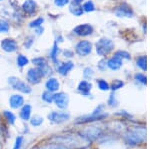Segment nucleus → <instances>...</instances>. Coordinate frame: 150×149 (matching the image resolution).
Segmentation results:
<instances>
[{
	"label": "nucleus",
	"instance_id": "22",
	"mask_svg": "<svg viewBox=\"0 0 150 149\" xmlns=\"http://www.w3.org/2000/svg\"><path fill=\"white\" fill-rule=\"evenodd\" d=\"M70 11H71L72 14H74V15H76V16H79L83 13V9H82V7L78 6L75 3L72 4V5H70Z\"/></svg>",
	"mask_w": 150,
	"mask_h": 149
},
{
	"label": "nucleus",
	"instance_id": "28",
	"mask_svg": "<svg viewBox=\"0 0 150 149\" xmlns=\"http://www.w3.org/2000/svg\"><path fill=\"white\" fill-rule=\"evenodd\" d=\"M17 64L19 67H23L25 65H27L28 64V59L26 58L25 56H23V55H19L17 57Z\"/></svg>",
	"mask_w": 150,
	"mask_h": 149
},
{
	"label": "nucleus",
	"instance_id": "19",
	"mask_svg": "<svg viewBox=\"0 0 150 149\" xmlns=\"http://www.w3.org/2000/svg\"><path fill=\"white\" fill-rule=\"evenodd\" d=\"M73 67H74V64L72 63V62H66V63L61 64V65L58 67L57 71L59 72V74H61V75H66Z\"/></svg>",
	"mask_w": 150,
	"mask_h": 149
},
{
	"label": "nucleus",
	"instance_id": "25",
	"mask_svg": "<svg viewBox=\"0 0 150 149\" xmlns=\"http://www.w3.org/2000/svg\"><path fill=\"white\" fill-rule=\"evenodd\" d=\"M53 97H54V94L52 92H50V91H45L42 94V99L47 103H52Z\"/></svg>",
	"mask_w": 150,
	"mask_h": 149
},
{
	"label": "nucleus",
	"instance_id": "32",
	"mask_svg": "<svg viewBox=\"0 0 150 149\" xmlns=\"http://www.w3.org/2000/svg\"><path fill=\"white\" fill-rule=\"evenodd\" d=\"M9 30L8 22L4 20H0V32H7Z\"/></svg>",
	"mask_w": 150,
	"mask_h": 149
},
{
	"label": "nucleus",
	"instance_id": "24",
	"mask_svg": "<svg viewBox=\"0 0 150 149\" xmlns=\"http://www.w3.org/2000/svg\"><path fill=\"white\" fill-rule=\"evenodd\" d=\"M58 51H59V49H58V47H57V44L55 43V44L53 45L52 50L50 51V57H51V59L53 60V62H54V63H56V64L58 63V61H57Z\"/></svg>",
	"mask_w": 150,
	"mask_h": 149
},
{
	"label": "nucleus",
	"instance_id": "36",
	"mask_svg": "<svg viewBox=\"0 0 150 149\" xmlns=\"http://www.w3.org/2000/svg\"><path fill=\"white\" fill-rule=\"evenodd\" d=\"M115 55L119 56L120 58H122V59H129L130 58L129 53H127V52H125V51H118V52H116Z\"/></svg>",
	"mask_w": 150,
	"mask_h": 149
},
{
	"label": "nucleus",
	"instance_id": "7",
	"mask_svg": "<svg viewBox=\"0 0 150 149\" xmlns=\"http://www.w3.org/2000/svg\"><path fill=\"white\" fill-rule=\"evenodd\" d=\"M42 74L38 68H31L27 72V80L31 84H38L41 81Z\"/></svg>",
	"mask_w": 150,
	"mask_h": 149
},
{
	"label": "nucleus",
	"instance_id": "23",
	"mask_svg": "<svg viewBox=\"0 0 150 149\" xmlns=\"http://www.w3.org/2000/svg\"><path fill=\"white\" fill-rule=\"evenodd\" d=\"M30 123L32 126L34 127H38L40 126L41 124L43 123V118L40 116H38V115H35V116H33L32 118L30 119Z\"/></svg>",
	"mask_w": 150,
	"mask_h": 149
},
{
	"label": "nucleus",
	"instance_id": "18",
	"mask_svg": "<svg viewBox=\"0 0 150 149\" xmlns=\"http://www.w3.org/2000/svg\"><path fill=\"white\" fill-rule=\"evenodd\" d=\"M45 86H46V88H47L48 91H50V92H55V91H57L58 89H59L60 84L57 81V79L49 78L47 80L46 84H45Z\"/></svg>",
	"mask_w": 150,
	"mask_h": 149
},
{
	"label": "nucleus",
	"instance_id": "12",
	"mask_svg": "<svg viewBox=\"0 0 150 149\" xmlns=\"http://www.w3.org/2000/svg\"><path fill=\"white\" fill-rule=\"evenodd\" d=\"M1 47L6 52H14L17 49V44L13 39H4L1 41Z\"/></svg>",
	"mask_w": 150,
	"mask_h": 149
},
{
	"label": "nucleus",
	"instance_id": "30",
	"mask_svg": "<svg viewBox=\"0 0 150 149\" xmlns=\"http://www.w3.org/2000/svg\"><path fill=\"white\" fill-rule=\"evenodd\" d=\"M32 62L35 64V65H37V67L39 68V67H42V66H44V65H46L47 64V62H46V60L45 59H43V58H35V59H33L32 60Z\"/></svg>",
	"mask_w": 150,
	"mask_h": 149
},
{
	"label": "nucleus",
	"instance_id": "27",
	"mask_svg": "<svg viewBox=\"0 0 150 149\" xmlns=\"http://www.w3.org/2000/svg\"><path fill=\"white\" fill-rule=\"evenodd\" d=\"M97 84H98V87L102 91H107L110 88L109 85H108V83L106 82L105 80H103V79H99V80H97Z\"/></svg>",
	"mask_w": 150,
	"mask_h": 149
},
{
	"label": "nucleus",
	"instance_id": "1",
	"mask_svg": "<svg viewBox=\"0 0 150 149\" xmlns=\"http://www.w3.org/2000/svg\"><path fill=\"white\" fill-rule=\"evenodd\" d=\"M146 138V130L144 128H136L129 130L124 135V141L127 145L136 146L140 145Z\"/></svg>",
	"mask_w": 150,
	"mask_h": 149
},
{
	"label": "nucleus",
	"instance_id": "35",
	"mask_svg": "<svg viewBox=\"0 0 150 149\" xmlns=\"http://www.w3.org/2000/svg\"><path fill=\"white\" fill-rule=\"evenodd\" d=\"M22 142H23V137L22 136H18L15 140V144H14L13 149H20L21 145H22Z\"/></svg>",
	"mask_w": 150,
	"mask_h": 149
},
{
	"label": "nucleus",
	"instance_id": "21",
	"mask_svg": "<svg viewBox=\"0 0 150 149\" xmlns=\"http://www.w3.org/2000/svg\"><path fill=\"white\" fill-rule=\"evenodd\" d=\"M3 114H4V117H5L6 120H7V122H8L10 125H13V124L15 123L16 117H15V115L12 113V112L8 111V110H4Z\"/></svg>",
	"mask_w": 150,
	"mask_h": 149
},
{
	"label": "nucleus",
	"instance_id": "38",
	"mask_svg": "<svg viewBox=\"0 0 150 149\" xmlns=\"http://www.w3.org/2000/svg\"><path fill=\"white\" fill-rule=\"evenodd\" d=\"M135 79H136L137 81H139V82H141L142 84H146V77L143 75V74H136L135 75Z\"/></svg>",
	"mask_w": 150,
	"mask_h": 149
},
{
	"label": "nucleus",
	"instance_id": "9",
	"mask_svg": "<svg viewBox=\"0 0 150 149\" xmlns=\"http://www.w3.org/2000/svg\"><path fill=\"white\" fill-rule=\"evenodd\" d=\"M107 114H98V115H88V116H83L80 117V118L77 119L76 123H89V122H93V121H100V120H103L104 118H106Z\"/></svg>",
	"mask_w": 150,
	"mask_h": 149
},
{
	"label": "nucleus",
	"instance_id": "31",
	"mask_svg": "<svg viewBox=\"0 0 150 149\" xmlns=\"http://www.w3.org/2000/svg\"><path fill=\"white\" fill-rule=\"evenodd\" d=\"M123 85H124L123 81H121V80H115L114 82L112 83V85H111V89H112L113 91H114V90H118L119 88H121Z\"/></svg>",
	"mask_w": 150,
	"mask_h": 149
},
{
	"label": "nucleus",
	"instance_id": "15",
	"mask_svg": "<svg viewBox=\"0 0 150 149\" xmlns=\"http://www.w3.org/2000/svg\"><path fill=\"white\" fill-rule=\"evenodd\" d=\"M91 88H92V85H91L88 81L83 80V81H81V82L79 83L78 88H77V89H78V91L81 93V94H83L85 96H88L89 92H90V90H91Z\"/></svg>",
	"mask_w": 150,
	"mask_h": 149
},
{
	"label": "nucleus",
	"instance_id": "26",
	"mask_svg": "<svg viewBox=\"0 0 150 149\" xmlns=\"http://www.w3.org/2000/svg\"><path fill=\"white\" fill-rule=\"evenodd\" d=\"M136 64L139 68H141L142 70H146V56H141L137 59Z\"/></svg>",
	"mask_w": 150,
	"mask_h": 149
},
{
	"label": "nucleus",
	"instance_id": "3",
	"mask_svg": "<svg viewBox=\"0 0 150 149\" xmlns=\"http://www.w3.org/2000/svg\"><path fill=\"white\" fill-rule=\"evenodd\" d=\"M8 82L15 90H18L22 93H30L31 92L30 86L27 85V84L25 82H23V81H21L19 78L10 77L8 79Z\"/></svg>",
	"mask_w": 150,
	"mask_h": 149
},
{
	"label": "nucleus",
	"instance_id": "10",
	"mask_svg": "<svg viewBox=\"0 0 150 149\" xmlns=\"http://www.w3.org/2000/svg\"><path fill=\"white\" fill-rule=\"evenodd\" d=\"M115 13L119 17H132L133 12L127 4H121L115 9Z\"/></svg>",
	"mask_w": 150,
	"mask_h": 149
},
{
	"label": "nucleus",
	"instance_id": "8",
	"mask_svg": "<svg viewBox=\"0 0 150 149\" xmlns=\"http://www.w3.org/2000/svg\"><path fill=\"white\" fill-rule=\"evenodd\" d=\"M92 45L88 41H80L76 45V52L80 56H86L91 52Z\"/></svg>",
	"mask_w": 150,
	"mask_h": 149
},
{
	"label": "nucleus",
	"instance_id": "13",
	"mask_svg": "<svg viewBox=\"0 0 150 149\" xmlns=\"http://www.w3.org/2000/svg\"><path fill=\"white\" fill-rule=\"evenodd\" d=\"M9 104L12 108L14 109H17V108L23 106L24 104V98L19 94H14L12 95L9 99Z\"/></svg>",
	"mask_w": 150,
	"mask_h": 149
},
{
	"label": "nucleus",
	"instance_id": "37",
	"mask_svg": "<svg viewBox=\"0 0 150 149\" xmlns=\"http://www.w3.org/2000/svg\"><path fill=\"white\" fill-rule=\"evenodd\" d=\"M84 77L87 79H90L93 76V70L90 68H85L84 69Z\"/></svg>",
	"mask_w": 150,
	"mask_h": 149
},
{
	"label": "nucleus",
	"instance_id": "16",
	"mask_svg": "<svg viewBox=\"0 0 150 149\" xmlns=\"http://www.w3.org/2000/svg\"><path fill=\"white\" fill-rule=\"evenodd\" d=\"M31 112H32V108H31L30 105L29 104L23 105V107L20 110V113H19L20 118L24 120V121H27L31 117Z\"/></svg>",
	"mask_w": 150,
	"mask_h": 149
},
{
	"label": "nucleus",
	"instance_id": "14",
	"mask_svg": "<svg viewBox=\"0 0 150 149\" xmlns=\"http://www.w3.org/2000/svg\"><path fill=\"white\" fill-rule=\"evenodd\" d=\"M121 65H122V58H120L117 55H114L107 62V66L109 67L111 70H117V69H119L121 67Z\"/></svg>",
	"mask_w": 150,
	"mask_h": 149
},
{
	"label": "nucleus",
	"instance_id": "4",
	"mask_svg": "<svg viewBox=\"0 0 150 149\" xmlns=\"http://www.w3.org/2000/svg\"><path fill=\"white\" fill-rule=\"evenodd\" d=\"M70 118V115L66 112H57V111H52L50 114H48V119L50 122L55 124H60L63 122L67 121Z\"/></svg>",
	"mask_w": 150,
	"mask_h": 149
},
{
	"label": "nucleus",
	"instance_id": "33",
	"mask_svg": "<svg viewBox=\"0 0 150 149\" xmlns=\"http://www.w3.org/2000/svg\"><path fill=\"white\" fill-rule=\"evenodd\" d=\"M108 104H109L111 107L117 106V105H118V101H117V99H116L115 95H113V94L110 95L109 99H108Z\"/></svg>",
	"mask_w": 150,
	"mask_h": 149
},
{
	"label": "nucleus",
	"instance_id": "20",
	"mask_svg": "<svg viewBox=\"0 0 150 149\" xmlns=\"http://www.w3.org/2000/svg\"><path fill=\"white\" fill-rule=\"evenodd\" d=\"M34 149H70V148L59 143H51V144H45V145L37 146Z\"/></svg>",
	"mask_w": 150,
	"mask_h": 149
},
{
	"label": "nucleus",
	"instance_id": "34",
	"mask_svg": "<svg viewBox=\"0 0 150 149\" xmlns=\"http://www.w3.org/2000/svg\"><path fill=\"white\" fill-rule=\"evenodd\" d=\"M43 21H44L43 18H37L36 20L32 21V22L29 24V26H30V27H39L41 24L43 23Z\"/></svg>",
	"mask_w": 150,
	"mask_h": 149
},
{
	"label": "nucleus",
	"instance_id": "6",
	"mask_svg": "<svg viewBox=\"0 0 150 149\" xmlns=\"http://www.w3.org/2000/svg\"><path fill=\"white\" fill-rule=\"evenodd\" d=\"M53 101L55 102L57 107L61 108V109H64L68 106V102H69V97L66 93L64 92H59L54 94V97H53Z\"/></svg>",
	"mask_w": 150,
	"mask_h": 149
},
{
	"label": "nucleus",
	"instance_id": "5",
	"mask_svg": "<svg viewBox=\"0 0 150 149\" xmlns=\"http://www.w3.org/2000/svg\"><path fill=\"white\" fill-rule=\"evenodd\" d=\"M102 133V130L100 128L97 127H93V128H89L84 130L83 132H81L80 135L83 139H85L86 141H92L94 139L98 138L99 136Z\"/></svg>",
	"mask_w": 150,
	"mask_h": 149
},
{
	"label": "nucleus",
	"instance_id": "11",
	"mask_svg": "<svg viewBox=\"0 0 150 149\" xmlns=\"http://www.w3.org/2000/svg\"><path fill=\"white\" fill-rule=\"evenodd\" d=\"M73 32L79 36H87L93 32V28L89 24H82V25H78L77 27H75Z\"/></svg>",
	"mask_w": 150,
	"mask_h": 149
},
{
	"label": "nucleus",
	"instance_id": "2",
	"mask_svg": "<svg viewBox=\"0 0 150 149\" xmlns=\"http://www.w3.org/2000/svg\"><path fill=\"white\" fill-rule=\"evenodd\" d=\"M113 48H114L113 42L107 38H102L96 43V52L100 56L108 54L110 51H112Z\"/></svg>",
	"mask_w": 150,
	"mask_h": 149
},
{
	"label": "nucleus",
	"instance_id": "41",
	"mask_svg": "<svg viewBox=\"0 0 150 149\" xmlns=\"http://www.w3.org/2000/svg\"><path fill=\"white\" fill-rule=\"evenodd\" d=\"M42 31H43V28H42V29L40 28V29H38V30H37V33H38V34H40V33L42 32Z\"/></svg>",
	"mask_w": 150,
	"mask_h": 149
},
{
	"label": "nucleus",
	"instance_id": "39",
	"mask_svg": "<svg viewBox=\"0 0 150 149\" xmlns=\"http://www.w3.org/2000/svg\"><path fill=\"white\" fill-rule=\"evenodd\" d=\"M54 2H55V4H56L57 6L62 7V6L66 5V4L69 2V0H54Z\"/></svg>",
	"mask_w": 150,
	"mask_h": 149
},
{
	"label": "nucleus",
	"instance_id": "29",
	"mask_svg": "<svg viewBox=\"0 0 150 149\" xmlns=\"http://www.w3.org/2000/svg\"><path fill=\"white\" fill-rule=\"evenodd\" d=\"M83 11H86V12H90V11H93L94 9H95V6H94V4H93V2H91V1H88V2H86L85 4L83 5Z\"/></svg>",
	"mask_w": 150,
	"mask_h": 149
},
{
	"label": "nucleus",
	"instance_id": "40",
	"mask_svg": "<svg viewBox=\"0 0 150 149\" xmlns=\"http://www.w3.org/2000/svg\"><path fill=\"white\" fill-rule=\"evenodd\" d=\"M82 1H83V0H73V2L75 4H79V3H81Z\"/></svg>",
	"mask_w": 150,
	"mask_h": 149
},
{
	"label": "nucleus",
	"instance_id": "17",
	"mask_svg": "<svg viewBox=\"0 0 150 149\" xmlns=\"http://www.w3.org/2000/svg\"><path fill=\"white\" fill-rule=\"evenodd\" d=\"M23 10L28 14H32L33 12H35L36 8H37V5L33 0H26L22 5Z\"/></svg>",
	"mask_w": 150,
	"mask_h": 149
}]
</instances>
